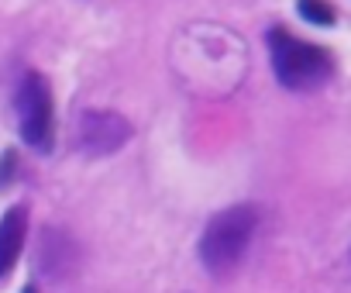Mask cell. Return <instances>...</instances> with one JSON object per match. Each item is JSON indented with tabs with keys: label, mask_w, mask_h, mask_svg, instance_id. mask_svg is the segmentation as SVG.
<instances>
[{
	"label": "cell",
	"mask_w": 351,
	"mask_h": 293,
	"mask_svg": "<svg viewBox=\"0 0 351 293\" xmlns=\"http://www.w3.org/2000/svg\"><path fill=\"white\" fill-rule=\"evenodd\" d=\"M25 231H28V211L25 207H11L0 218V276H8L21 255L25 245Z\"/></svg>",
	"instance_id": "5"
},
{
	"label": "cell",
	"mask_w": 351,
	"mask_h": 293,
	"mask_svg": "<svg viewBox=\"0 0 351 293\" xmlns=\"http://www.w3.org/2000/svg\"><path fill=\"white\" fill-rule=\"evenodd\" d=\"M18 121H21V138L32 149L45 152L52 149V93L45 76L28 73L18 86Z\"/></svg>",
	"instance_id": "3"
},
{
	"label": "cell",
	"mask_w": 351,
	"mask_h": 293,
	"mask_svg": "<svg viewBox=\"0 0 351 293\" xmlns=\"http://www.w3.org/2000/svg\"><path fill=\"white\" fill-rule=\"evenodd\" d=\"M131 138V124L114 110H86L76 121V145L86 156H110Z\"/></svg>",
	"instance_id": "4"
},
{
	"label": "cell",
	"mask_w": 351,
	"mask_h": 293,
	"mask_svg": "<svg viewBox=\"0 0 351 293\" xmlns=\"http://www.w3.org/2000/svg\"><path fill=\"white\" fill-rule=\"evenodd\" d=\"M269 45H272V66H276V76L293 86V90H310L317 83L327 80V56L317 49V45H306L286 32H272L269 35Z\"/></svg>",
	"instance_id": "2"
},
{
	"label": "cell",
	"mask_w": 351,
	"mask_h": 293,
	"mask_svg": "<svg viewBox=\"0 0 351 293\" xmlns=\"http://www.w3.org/2000/svg\"><path fill=\"white\" fill-rule=\"evenodd\" d=\"M25 293H38V290H35V286H28V290H25Z\"/></svg>",
	"instance_id": "8"
},
{
	"label": "cell",
	"mask_w": 351,
	"mask_h": 293,
	"mask_svg": "<svg viewBox=\"0 0 351 293\" xmlns=\"http://www.w3.org/2000/svg\"><path fill=\"white\" fill-rule=\"evenodd\" d=\"M14 163H18V156L14 152H4V159H0V187H4V180L14 173Z\"/></svg>",
	"instance_id": "7"
},
{
	"label": "cell",
	"mask_w": 351,
	"mask_h": 293,
	"mask_svg": "<svg viewBox=\"0 0 351 293\" xmlns=\"http://www.w3.org/2000/svg\"><path fill=\"white\" fill-rule=\"evenodd\" d=\"M252 231H255V211L252 207H228V211H221L207 224V231L200 238V255H204L207 269L210 272H228L241 259Z\"/></svg>",
	"instance_id": "1"
},
{
	"label": "cell",
	"mask_w": 351,
	"mask_h": 293,
	"mask_svg": "<svg viewBox=\"0 0 351 293\" xmlns=\"http://www.w3.org/2000/svg\"><path fill=\"white\" fill-rule=\"evenodd\" d=\"M300 14L313 25H334V8H327L324 0H300Z\"/></svg>",
	"instance_id": "6"
}]
</instances>
